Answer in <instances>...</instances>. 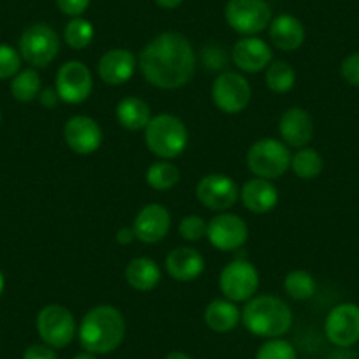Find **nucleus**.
Returning <instances> with one entry per match:
<instances>
[{
    "mask_svg": "<svg viewBox=\"0 0 359 359\" xmlns=\"http://www.w3.org/2000/svg\"><path fill=\"white\" fill-rule=\"evenodd\" d=\"M137 65L151 86L176 90L187 85L196 74V53L191 41L180 32L155 36L137 57Z\"/></svg>",
    "mask_w": 359,
    "mask_h": 359,
    "instance_id": "nucleus-1",
    "label": "nucleus"
},
{
    "mask_svg": "<svg viewBox=\"0 0 359 359\" xmlns=\"http://www.w3.org/2000/svg\"><path fill=\"white\" fill-rule=\"evenodd\" d=\"M81 347L92 354H108L126 338L123 313L113 305H97L90 309L78 326Z\"/></svg>",
    "mask_w": 359,
    "mask_h": 359,
    "instance_id": "nucleus-2",
    "label": "nucleus"
},
{
    "mask_svg": "<svg viewBox=\"0 0 359 359\" xmlns=\"http://www.w3.org/2000/svg\"><path fill=\"white\" fill-rule=\"evenodd\" d=\"M241 323L255 337L282 338L292 326V310L277 296H254L243 306Z\"/></svg>",
    "mask_w": 359,
    "mask_h": 359,
    "instance_id": "nucleus-3",
    "label": "nucleus"
},
{
    "mask_svg": "<svg viewBox=\"0 0 359 359\" xmlns=\"http://www.w3.org/2000/svg\"><path fill=\"white\" fill-rule=\"evenodd\" d=\"M147 148L161 161H172L184 154L189 144V130L185 123L175 115L162 113L151 116L144 127Z\"/></svg>",
    "mask_w": 359,
    "mask_h": 359,
    "instance_id": "nucleus-4",
    "label": "nucleus"
},
{
    "mask_svg": "<svg viewBox=\"0 0 359 359\" xmlns=\"http://www.w3.org/2000/svg\"><path fill=\"white\" fill-rule=\"evenodd\" d=\"M291 151L284 141L264 137L248 148L247 168L257 178L275 180L291 169Z\"/></svg>",
    "mask_w": 359,
    "mask_h": 359,
    "instance_id": "nucleus-5",
    "label": "nucleus"
},
{
    "mask_svg": "<svg viewBox=\"0 0 359 359\" xmlns=\"http://www.w3.org/2000/svg\"><path fill=\"white\" fill-rule=\"evenodd\" d=\"M20 55L32 67H48L60 51L58 34L46 23H34L20 37Z\"/></svg>",
    "mask_w": 359,
    "mask_h": 359,
    "instance_id": "nucleus-6",
    "label": "nucleus"
},
{
    "mask_svg": "<svg viewBox=\"0 0 359 359\" xmlns=\"http://www.w3.org/2000/svg\"><path fill=\"white\" fill-rule=\"evenodd\" d=\"M36 327L41 340L53 348L67 347L78 334V324L72 312L57 303L41 309L37 313Z\"/></svg>",
    "mask_w": 359,
    "mask_h": 359,
    "instance_id": "nucleus-7",
    "label": "nucleus"
},
{
    "mask_svg": "<svg viewBox=\"0 0 359 359\" xmlns=\"http://www.w3.org/2000/svg\"><path fill=\"white\" fill-rule=\"evenodd\" d=\"M259 271L250 261L234 259L220 271L219 287L224 298L233 303L248 302L255 296L259 289Z\"/></svg>",
    "mask_w": 359,
    "mask_h": 359,
    "instance_id": "nucleus-8",
    "label": "nucleus"
},
{
    "mask_svg": "<svg viewBox=\"0 0 359 359\" xmlns=\"http://www.w3.org/2000/svg\"><path fill=\"white\" fill-rule=\"evenodd\" d=\"M271 20V8L264 0H229L226 6L227 25L241 36H257Z\"/></svg>",
    "mask_w": 359,
    "mask_h": 359,
    "instance_id": "nucleus-9",
    "label": "nucleus"
},
{
    "mask_svg": "<svg viewBox=\"0 0 359 359\" xmlns=\"http://www.w3.org/2000/svg\"><path fill=\"white\" fill-rule=\"evenodd\" d=\"M212 99L222 113L238 115L250 104L252 86L240 72L224 71L213 81Z\"/></svg>",
    "mask_w": 359,
    "mask_h": 359,
    "instance_id": "nucleus-10",
    "label": "nucleus"
},
{
    "mask_svg": "<svg viewBox=\"0 0 359 359\" xmlns=\"http://www.w3.org/2000/svg\"><path fill=\"white\" fill-rule=\"evenodd\" d=\"M55 90L60 101L67 104H79L90 97L94 90V76L86 64L79 60H69L58 69L55 79Z\"/></svg>",
    "mask_w": 359,
    "mask_h": 359,
    "instance_id": "nucleus-11",
    "label": "nucleus"
},
{
    "mask_svg": "<svg viewBox=\"0 0 359 359\" xmlns=\"http://www.w3.org/2000/svg\"><path fill=\"white\" fill-rule=\"evenodd\" d=\"M196 198L208 210L222 213L236 205L240 199V189L231 176L213 172L199 180L196 187Z\"/></svg>",
    "mask_w": 359,
    "mask_h": 359,
    "instance_id": "nucleus-12",
    "label": "nucleus"
},
{
    "mask_svg": "<svg viewBox=\"0 0 359 359\" xmlns=\"http://www.w3.org/2000/svg\"><path fill=\"white\" fill-rule=\"evenodd\" d=\"M324 333L333 345L352 347L359 341V306L355 303H340L330 310L324 323Z\"/></svg>",
    "mask_w": 359,
    "mask_h": 359,
    "instance_id": "nucleus-13",
    "label": "nucleus"
},
{
    "mask_svg": "<svg viewBox=\"0 0 359 359\" xmlns=\"http://www.w3.org/2000/svg\"><path fill=\"white\" fill-rule=\"evenodd\" d=\"M206 236L217 250L234 252L247 243L248 226L241 217L222 212L208 222Z\"/></svg>",
    "mask_w": 359,
    "mask_h": 359,
    "instance_id": "nucleus-14",
    "label": "nucleus"
},
{
    "mask_svg": "<svg viewBox=\"0 0 359 359\" xmlns=\"http://www.w3.org/2000/svg\"><path fill=\"white\" fill-rule=\"evenodd\" d=\"M64 140L78 155H92L102 143V129L92 116L76 115L64 126Z\"/></svg>",
    "mask_w": 359,
    "mask_h": 359,
    "instance_id": "nucleus-15",
    "label": "nucleus"
},
{
    "mask_svg": "<svg viewBox=\"0 0 359 359\" xmlns=\"http://www.w3.org/2000/svg\"><path fill=\"white\" fill-rule=\"evenodd\" d=\"M231 58L241 72L257 74L273 62V51L266 41L255 36H245L236 41L231 51Z\"/></svg>",
    "mask_w": 359,
    "mask_h": 359,
    "instance_id": "nucleus-16",
    "label": "nucleus"
},
{
    "mask_svg": "<svg viewBox=\"0 0 359 359\" xmlns=\"http://www.w3.org/2000/svg\"><path fill=\"white\" fill-rule=\"evenodd\" d=\"M136 240L143 243H158L171 229V213L158 203H150L137 212L133 222Z\"/></svg>",
    "mask_w": 359,
    "mask_h": 359,
    "instance_id": "nucleus-17",
    "label": "nucleus"
},
{
    "mask_svg": "<svg viewBox=\"0 0 359 359\" xmlns=\"http://www.w3.org/2000/svg\"><path fill=\"white\" fill-rule=\"evenodd\" d=\"M136 55L126 48H115L106 51L97 65L99 78L109 86H118L129 81L136 72Z\"/></svg>",
    "mask_w": 359,
    "mask_h": 359,
    "instance_id": "nucleus-18",
    "label": "nucleus"
},
{
    "mask_svg": "<svg viewBox=\"0 0 359 359\" xmlns=\"http://www.w3.org/2000/svg\"><path fill=\"white\" fill-rule=\"evenodd\" d=\"M278 133L289 148H303L313 137V120L306 109L292 106L278 122Z\"/></svg>",
    "mask_w": 359,
    "mask_h": 359,
    "instance_id": "nucleus-19",
    "label": "nucleus"
},
{
    "mask_svg": "<svg viewBox=\"0 0 359 359\" xmlns=\"http://www.w3.org/2000/svg\"><path fill=\"white\" fill-rule=\"evenodd\" d=\"M165 271L176 282H192L205 271V257L192 247L172 248L165 257Z\"/></svg>",
    "mask_w": 359,
    "mask_h": 359,
    "instance_id": "nucleus-20",
    "label": "nucleus"
},
{
    "mask_svg": "<svg viewBox=\"0 0 359 359\" xmlns=\"http://www.w3.org/2000/svg\"><path fill=\"white\" fill-rule=\"evenodd\" d=\"M240 199L248 212L261 215V213H269L278 205V191L271 180L254 176L241 187Z\"/></svg>",
    "mask_w": 359,
    "mask_h": 359,
    "instance_id": "nucleus-21",
    "label": "nucleus"
},
{
    "mask_svg": "<svg viewBox=\"0 0 359 359\" xmlns=\"http://www.w3.org/2000/svg\"><path fill=\"white\" fill-rule=\"evenodd\" d=\"M305 27L296 16L280 15L269 23V39L282 51H294L305 43Z\"/></svg>",
    "mask_w": 359,
    "mask_h": 359,
    "instance_id": "nucleus-22",
    "label": "nucleus"
},
{
    "mask_svg": "<svg viewBox=\"0 0 359 359\" xmlns=\"http://www.w3.org/2000/svg\"><path fill=\"white\" fill-rule=\"evenodd\" d=\"M162 278L161 266L150 257H136L127 264L126 280L133 289L148 292L158 285Z\"/></svg>",
    "mask_w": 359,
    "mask_h": 359,
    "instance_id": "nucleus-23",
    "label": "nucleus"
},
{
    "mask_svg": "<svg viewBox=\"0 0 359 359\" xmlns=\"http://www.w3.org/2000/svg\"><path fill=\"white\" fill-rule=\"evenodd\" d=\"M205 324L215 333H229L240 324L241 312L238 310L236 303L226 298L213 299L205 309Z\"/></svg>",
    "mask_w": 359,
    "mask_h": 359,
    "instance_id": "nucleus-24",
    "label": "nucleus"
},
{
    "mask_svg": "<svg viewBox=\"0 0 359 359\" xmlns=\"http://www.w3.org/2000/svg\"><path fill=\"white\" fill-rule=\"evenodd\" d=\"M116 120L127 130H144L151 120V109L147 101L136 95L120 99L116 104Z\"/></svg>",
    "mask_w": 359,
    "mask_h": 359,
    "instance_id": "nucleus-25",
    "label": "nucleus"
},
{
    "mask_svg": "<svg viewBox=\"0 0 359 359\" xmlns=\"http://www.w3.org/2000/svg\"><path fill=\"white\" fill-rule=\"evenodd\" d=\"M291 169L298 178L313 180L323 172L324 161L317 150L310 147L298 148L291 157Z\"/></svg>",
    "mask_w": 359,
    "mask_h": 359,
    "instance_id": "nucleus-26",
    "label": "nucleus"
},
{
    "mask_svg": "<svg viewBox=\"0 0 359 359\" xmlns=\"http://www.w3.org/2000/svg\"><path fill=\"white\" fill-rule=\"evenodd\" d=\"M296 83V71L287 60H273L266 69V85L275 94H287Z\"/></svg>",
    "mask_w": 359,
    "mask_h": 359,
    "instance_id": "nucleus-27",
    "label": "nucleus"
},
{
    "mask_svg": "<svg viewBox=\"0 0 359 359\" xmlns=\"http://www.w3.org/2000/svg\"><path fill=\"white\" fill-rule=\"evenodd\" d=\"M284 289L289 298L296 299V302H306V299L316 296L317 282L313 275L305 269H294V271L285 275Z\"/></svg>",
    "mask_w": 359,
    "mask_h": 359,
    "instance_id": "nucleus-28",
    "label": "nucleus"
},
{
    "mask_svg": "<svg viewBox=\"0 0 359 359\" xmlns=\"http://www.w3.org/2000/svg\"><path fill=\"white\" fill-rule=\"evenodd\" d=\"M11 94L16 101L30 102L41 94V76L34 67L22 69L11 79Z\"/></svg>",
    "mask_w": 359,
    "mask_h": 359,
    "instance_id": "nucleus-29",
    "label": "nucleus"
},
{
    "mask_svg": "<svg viewBox=\"0 0 359 359\" xmlns=\"http://www.w3.org/2000/svg\"><path fill=\"white\" fill-rule=\"evenodd\" d=\"M144 178L154 191H169L180 182V169L169 161H158L147 169Z\"/></svg>",
    "mask_w": 359,
    "mask_h": 359,
    "instance_id": "nucleus-30",
    "label": "nucleus"
},
{
    "mask_svg": "<svg viewBox=\"0 0 359 359\" xmlns=\"http://www.w3.org/2000/svg\"><path fill=\"white\" fill-rule=\"evenodd\" d=\"M94 36V25H92L88 20L81 18V16L72 18L64 29V41L67 43L69 48H72V50H85L86 46L92 44Z\"/></svg>",
    "mask_w": 359,
    "mask_h": 359,
    "instance_id": "nucleus-31",
    "label": "nucleus"
},
{
    "mask_svg": "<svg viewBox=\"0 0 359 359\" xmlns=\"http://www.w3.org/2000/svg\"><path fill=\"white\" fill-rule=\"evenodd\" d=\"M255 359H298L292 344L282 338H269L259 347Z\"/></svg>",
    "mask_w": 359,
    "mask_h": 359,
    "instance_id": "nucleus-32",
    "label": "nucleus"
},
{
    "mask_svg": "<svg viewBox=\"0 0 359 359\" xmlns=\"http://www.w3.org/2000/svg\"><path fill=\"white\" fill-rule=\"evenodd\" d=\"M22 55L9 44H0V79H13L22 71Z\"/></svg>",
    "mask_w": 359,
    "mask_h": 359,
    "instance_id": "nucleus-33",
    "label": "nucleus"
},
{
    "mask_svg": "<svg viewBox=\"0 0 359 359\" xmlns=\"http://www.w3.org/2000/svg\"><path fill=\"white\" fill-rule=\"evenodd\" d=\"M206 231H208V222L199 215H187L180 220L178 233L185 241L194 243V241L203 240L206 236Z\"/></svg>",
    "mask_w": 359,
    "mask_h": 359,
    "instance_id": "nucleus-34",
    "label": "nucleus"
},
{
    "mask_svg": "<svg viewBox=\"0 0 359 359\" xmlns=\"http://www.w3.org/2000/svg\"><path fill=\"white\" fill-rule=\"evenodd\" d=\"M340 74L348 85L359 86V51H354L344 58L340 65Z\"/></svg>",
    "mask_w": 359,
    "mask_h": 359,
    "instance_id": "nucleus-35",
    "label": "nucleus"
},
{
    "mask_svg": "<svg viewBox=\"0 0 359 359\" xmlns=\"http://www.w3.org/2000/svg\"><path fill=\"white\" fill-rule=\"evenodd\" d=\"M57 6L64 15L78 18L88 9L90 0H57Z\"/></svg>",
    "mask_w": 359,
    "mask_h": 359,
    "instance_id": "nucleus-36",
    "label": "nucleus"
},
{
    "mask_svg": "<svg viewBox=\"0 0 359 359\" xmlns=\"http://www.w3.org/2000/svg\"><path fill=\"white\" fill-rule=\"evenodd\" d=\"M23 359H57L55 348L46 344H34L23 352Z\"/></svg>",
    "mask_w": 359,
    "mask_h": 359,
    "instance_id": "nucleus-37",
    "label": "nucleus"
},
{
    "mask_svg": "<svg viewBox=\"0 0 359 359\" xmlns=\"http://www.w3.org/2000/svg\"><path fill=\"white\" fill-rule=\"evenodd\" d=\"M39 99L41 102H43V106H46V108H53V106L57 104V101H60L57 95V90L53 88H44L39 94Z\"/></svg>",
    "mask_w": 359,
    "mask_h": 359,
    "instance_id": "nucleus-38",
    "label": "nucleus"
},
{
    "mask_svg": "<svg viewBox=\"0 0 359 359\" xmlns=\"http://www.w3.org/2000/svg\"><path fill=\"white\" fill-rule=\"evenodd\" d=\"M134 240H136V234H134L133 227H123V229H120L118 233H116V241H118L120 245H129L133 243Z\"/></svg>",
    "mask_w": 359,
    "mask_h": 359,
    "instance_id": "nucleus-39",
    "label": "nucleus"
},
{
    "mask_svg": "<svg viewBox=\"0 0 359 359\" xmlns=\"http://www.w3.org/2000/svg\"><path fill=\"white\" fill-rule=\"evenodd\" d=\"M184 0H155V4L162 9H176Z\"/></svg>",
    "mask_w": 359,
    "mask_h": 359,
    "instance_id": "nucleus-40",
    "label": "nucleus"
},
{
    "mask_svg": "<svg viewBox=\"0 0 359 359\" xmlns=\"http://www.w3.org/2000/svg\"><path fill=\"white\" fill-rule=\"evenodd\" d=\"M164 359H192V358L189 354H185V352L175 351V352H169Z\"/></svg>",
    "mask_w": 359,
    "mask_h": 359,
    "instance_id": "nucleus-41",
    "label": "nucleus"
},
{
    "mask_svg": "<svg viewBox=\"0 0 359 359\" xmlns=\"http://www.w3.org/2000/svg\"><path fill=\"white\" fill-rule=\"evenodd\" d=\"M72 359H97L95 358V354H92V352H81V354H78V355H74V358Z\"/></svg>",
    "mask_w": 359,
    "mask_h": 359,
    "instance_id": "nucleus-42",
    "label": "nucleus"
},
{
    "mask_svg": "<svg viewBox=\"0 0 359 359\" xmlns=\"http://www.w3.org/2000/svg\"><path fill=\"white\" fill-rule=\"evenodd\" d=\"M4 289H6V278H4V273L0 271V296H2Z\"/></svg>",
    "mask_w": 359,
    "mask_h": 359,
    "instance_id": "nucleus-43",
    "label": "nucleus"
},
{
    "mask_svg": "<svg viewBox=\"0 0 359 359\" xmlns=\"http://www.w3.org/2000/svg\"><path fill=\"white\" fill-rule=\"evenodd\" d=\"M0 122H2V111H0Z\"/></svg>",
    "mask_w": 359,
    "mask_h": 359,
    "instance_id": "nucleus-44",
    "label": "nucleus"
}]
</instances>
